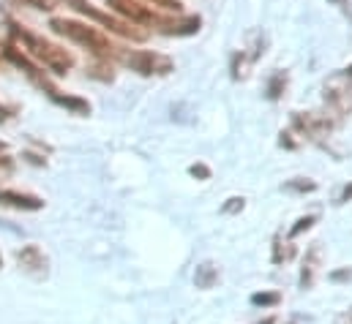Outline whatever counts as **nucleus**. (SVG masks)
<instances>
[{
	"mask_svg": "<svg viewBox=\"0 0 352 324\" xmlns=\"http://www.w3.org/2000/svg\"><path fill=\"white\" fill-rule=\"evenodd\" d=\"M50 27H52L58 36H63V38H69V41L80 44L82 49H88L90 55H93V58H98V60L118 58V52H120V49L109 41V36H104L98 27L85 25V22H74V19L55 16V19L50 22Z\"/></svg>",
	"mask_w": 352,
	"mask_h": 324,
	"instance_id": "obj_1",
	"label": "nucleus"
},
{
	"mask_svg": "<svg viewBox=\"0 0 352 324\" xmlns=\"http://www.w3.org/2000/svg\"><path fill=\"white\" fill-rule=\"evenodd\" d=\"M11 33H14V38L22 44V49H25L30 58H36L41 66H47L52 74H66V71H72L74 55H72L69 49H63V47L47 41L44 36H38V33H33V30H28V27H19V25H14Z\"/></svg>",
	"mask_w": 352,
	"mask_h": 324,
	"instance_id": "obj_2",
	"label": "nucleus"
},
{
	"mask_svg": "<svg viewBox=\"0 0 352 324\" xmlns=\"http://www.w3.org/2000/svg\"><path fill=\"white\" fill-rule=\"evenodd\" d=\"M118 60L142 77H164L175 69L173 58H167L162 52H151V49H120Z\"/></svg>",
	"mask_w": 352,
	"mask_h": 324,
	"instance_id": "obj_3",
	"label": "nucleus"
},
{
	"mask_svg": "<svg viewBox=\"0 0 352 324\" xmlns=\"http://www.w3.org/2000/svg\"><path fill=\"white\" fill-rule=\"evenodd\" d=\"M74 11H80V14H85L90 16L93 22H98V25H104L109 33H118V36H123V38H131V41H145L148 38V30L145 27H137V25H129V22H123V19H118V16H109V14H104V11H98L90 0H66Z\"/></svg>",
	"mask_w": 352,
	"mask_h": 324,
	"instance_id": "obj_4",
	"label": "nucleus"
},
{
	"mask_svg": "<svg viewBox=\"0 0 352 324\" xmlns=\"http://www.w3.org/2000/svg\"><path fill=\"white\" fill-rule=\"evenodd\" d=\"M107 5L118 14V19L137 25V27H153L156 25V11L145 5L142 0H107Z\"/></svg>",
	"mask_w": 352,
	"mask_h": 324,
	"instance_id": "obj_5",
	"label": "nucleus"
},
{
	"mask_svg": "<svg viewBox=\"0 0 352 324\" xmlns=\"http://www.w3.org/2000/svg\"><path fill=\"white\" fill-rule=\"evenodd\" d=\"M292 128L303 137V139H309V142H320V139H325V137H331V131L336 128V123L331 120V117H320V115H314V112H295L292 115Z\"/></svg>",
	"mask_w": 352,
	"mask_h": 324,
	"instance_id": "obj_6",
	"label": "nucleus"
},
{
	"mask_svg": "<svg viewBox=\"0 0 352 324\" xmlns=\"http://www.w3.org/2000/svg\"><path fill=\"white\" fill-rule=\"evenodd\" d=\"M322 243H311V248L306 251L303 256V267H300V289H311L317 284V275H320V267H322Z\"/></svg>",
	"mask_w": 352,
	"mask_h": 324,
	"instance_id": "obj_7",
	"label": "nucleus"
},
{
	"mask_svg": "<svg viewBox=\"0 0 352 324\" xmlns=\"http://www.w3.org/2000/svg\"><path fill=\"white\" fill-rule=\"evenodd\" d=\"M156 27L170 33V36H191L199 30V16H159L156 14Z\"/></svg>",
	"mask_w": 352,
	"mask_h": 324,
	"instance_id": "obj_8",
	"label": "nucleus"
},
{
	"mask_svg": "<svg viewBox=\"0 0 352 324\" xmlns=\"http://www.w3.org/2000/svg\"><path fill=\"white\" fill-rule=\"evenodd\" d=\"M0 205L6 207H14V210H41L44 202L33 194H19V191H6L0 188Z\"/></svg>",
	"mask_w": 352,
	"mask_h": 324,
	"instance_id": "obj_9",
	"label": "nucleus"
},
{
	"mask_svg": "<svg viewBox=\"0 0 352 324\" xmlns=\"http://www.w3.org/2000/svg\"><path fill=\"white\" fill-rule=\"evenodd\" d=\"M16 262H19V267H25L28 273H36V275L47 273V256L41 253L38 245H25V248L16 253Z\"/></svg>",
	"mask_w": 352,
	"mask_h": 324,
	"instance_id": "obj_10",
	"label": "nucleus"
},
{
	"mask_svg": "<svg viewBox=\"0 0 352 324\" xmlns=\"http://www.w3.org/2000/svg\"><path fill=\"white\" fill-rule=\"evenodd\" d=\"M194 284H197V289H213V286L219 284V267H216L213 262L197 264V270H194Z\"/></svg>",
	"mask_w": 352,
	"mask_h": 324,
	"instance_id": "obj_11",
	"label": "nucleus"
},
{
	"mask_svg": "<svg viewBox=\"0 0 352 324\" xmlns=\"http://www.w3.org/2000/svg\"><path fill=\"white\" fill-rule=\"evenodd\" d=\"M252 55H246L243 49L232 55V80H246L249 77V66H252Z\"/></svg>",
	"mask_w": 352,
	"mask_h": 324,
	"instance_id": "obj_12",
	"label": "nucleus"
},
{
	"mask_svg": "<svg viewBox=\"0 0 352 324\" xmlns=\"http://www.w3.org/2000/svg\"><path fill=\"white\" fill-rule=\"evenodd\" d=\"M292 256H295V245H292V240H281V238L273 240V264L289 262Z\"/></svg>",
	"mask_w": 352,
	"mask_h": 324,
	"instance_id": "obj_13",
	"label": "nucleus"
},
{
	"mask_svg": "<svg viewBox=\"0 0 352 324\" xmlns=\"http://www.w3.org/2000/svg\"><path fill=\"white\" fill-rule=\"evenodd\" d=\"M287 82H289V77H287L284 71H276V74L270 77V82H267V98H270V101H278L281 93L287 90Z\"/></svg>",
	"mask_w": 352,
	"mask_h": 324,
	"instance_id": "obj_14",
	"label": "nucleus"
},
{
	"mask_svg": "<svg viewBox=\"0 0 352 324\" xmlns=\"http://www.w3.org/2000/svg\"><path fill=\"white\" fill-rule=\"evenodd\" d=\"M278 303H281L278 292H257V294H252V305H260V308H273Z\"/></svg>",
	"mask_w": 352,
	"mask_h": 324,
	"instance_id": "obj_15",
	"label": "nucleus"
},
{
	"mask_svg": "<svg viewBox=\"0 0 352 324\" xmlns=\"http://www.w3.org/2000/svg\"><path fill=\"white\" fill-rule=\"evenodd\" d=\"M284 191H292V194H311V191H317V183H314V180H303V177H298V180L284 183Z\"/></svg>",
	"mask_w": 352,
	"mask_h": 324,
	"instance_id": "obj_16",
	"label": "nucleus"
},
{
	"mask_svg": "<svg viewBox=\"0 0 352 324\" xmlns=\"http://www.w3.org/2000/svg\"><path fill=\"white\" fill-rule=\"evenodd\" d=\"M314 224H317V216H303V218H298V221H295V227L289 229V240H292V238H298V235H303V232H309Z\"/></svg>",
	"mask_w": 352,
	"mask_h": 324,
	"instance_id": "obj_17",
	"label": "nucleus"
},
{
	"mask_svg": "<svg viewBox=\"0 0 352 324\" xmlns=\"http://www.w3.org/2000/svg\"><path fill=\"white\" fill-rule=\"evenodd\" d=\"M243 207H246V199H243V196H232V199H227V205L221 207V213L232 216V213H241Z\"/></svg>",
	"mask_w": 352,
	"mask_h": 324,
	"instance_id": "obj_18",
	"label": "nucleus"
},
{
	"mask_svg": "<svg viewBox=\"0 0 352 324\" xmlns=\"http://www.w3.org/2000/svg\"><path fill=\"white\" fill-rule=\"evenodd\" d=\"M188 174H191V177H199V180H208V177H210V169H208L205 163H191V166H188Z\"/></svg>",
	"mask_w": 352,
	"mask_h": 324,
	"instance_id": "obj_19",
	"label": "nucleus"
},
{
	"mask_svg": "<svg viewBox=\"0 0 352 324\" xmlns=\"http://www.w3.org/2000/svg\"><path fill=\"white\" fill-rule=\"evenodd\" d=\"M151 3H156V5H162V8H167V11H175V14L183 11V3H180V0H151Z\"/></svg>",
	"mask_w": 352,
	"mask_h": 324,
	"instance_id": "obj_20",
	"label": "nucleus"
},
{
	"mask_svg": "<svg viewBox=\"0 0 352 324\" xmlns=\"http://www.w3.org/2000/svg\"><path fill=\"white\" fill-rule=\"evenodd\" d=\"M25 5H33V8H41V11H50L55 3L52 0H22Z\"/></svg>",
	"mask_w": 352,
	"mask_h": 324,
	"instance_id": "obj_21",
	"label": "nucleus"
},
{
	"mask_svg": "<svg viewBox=\"0 0 352 324\" xmlns=\"http://www.w3.org/2000/svg\"><path fill=\"white\" fill-rule=\"evenodd\" d=\"M331 278H333V281H347V278H352V270L350 267H347V270H339V273H333Z\"/></svg>",
	"mask_w": 352,
	"mask_h": 324,
	"instance_id": "obj_22",
	"label": "nucleus"
},
{
	"mask_svg": "<svg viewBox=\"0 0 352 324\" xmlns=\"http://www.w3.org/2000/svg\"><path fill=\"white\" fill-rule=\"evenodd\" d=\"M333 324H352V308H350V311H344V314H339Z\"/></svg>",
	"mask_w": 352,
	"mask_h": 324,
	"instance_id": "obj_23",
	"label": "nucleus"
},
{
	"mask_svg": "<svg viewBox=\"0 0 352 324\" xmlns=\"http://www.w3.org/2000/svg\"><path fill=\"white\" fill-rule=\"evenodd\" d=\"M347 199H352V185H347V188L342 191V196H339V205H344Z\"/></svg>",
	"mask_w": 352,
	"mask_h": 324,
	"instance_id": "obj_24",
	"label": "nucleus"
},
{
	"mask_svg": "<svg viewBox=\"0 0 352 324\" xmlns=\"http://www.w3.org/2000/svg\"><path fill=\"white\" fill-rule=\"evenodd\" d=\"M344 77H350V80H352V66H347V69H344Z\"/></svg>",
	"mask_w": 352,
	"mask_h": 324,
	"instance_id": "obj_25",
	"label": "nucleus"
},
{
	"mask_svg": "<svg viewBox=\"0 0 352 324\" xmlns=\"http://www.w3.org/2000/svg\"><path fill=\"white\" fill-rule=\"evenodd\" d=\"M260 324H276V319H273V316H270V319H265V322H260Z\"/></svg>",
	"mask_w": 352,
	"mask_h": 324,
	"instance_id": "obj_26",
	"label": "nucleus"
},
{
	"mask_svg": "<svg viewBox=\"0 0 352 324\" xmlns=\"http://www.w3.org/2000/svg\"><path fill=\"white\" fill-rule=\"evenodd\" d=\"M0 264H3V259H0Z\"/></svg>",
	"mask_w": 352,
	"mask_h": 324,
	"instance_id": "obj_27",
	"label": "nucleus"
},
{
	"mask_svg": "<svg viewBox=\"0 0 352 324\" xmlns=\"http://www.w3.org/2000/svg\"><path fill=\"white\" fill-rule=\"evenodd\" d=\"M289 324H292V322H289Z\"/></svg>",
	"mask_w": 352,
	"mask_h": 324,
	"instance_id": "obj_28",
	"label": "nucleus"
}]
</instances>
